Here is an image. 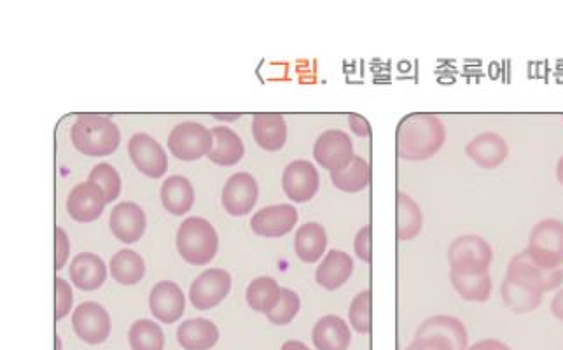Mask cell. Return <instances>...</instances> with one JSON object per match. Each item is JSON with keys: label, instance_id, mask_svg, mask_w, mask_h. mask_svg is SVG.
I'll return each mask as SVG.
<instances>
[{"label": "cell", "instance_id": "obj_1", "mask_svg": "<svg viewBox=\"0 0 563 350\" xmlns=\"http://www.w3.org/2000/svg\"><path fill=\"white\" fill-rule=\"evenodd\" d=\"M445 142V123L434 112H411L397 125L396 153L403 160H429Z\"/></svg>", "mask_w": 563, "mask_h": 350}, {"label": "cell", "instance_id": "obj_2", "mask_svg": "<svg viewBox=\"0 0 563 350\" xmlns=\"http://www.w3.org/2000/svg\"><path fill=\"white\" fill-rule=\"evenodd\" d=\"M70 139L77 151L98 158L112 154L118 149L121 132L109 116L79 114L70 128Z\"/></svg>", "mask_w": 563, "mask_h": 350}, {"label": "cell", "instance_id": "obj_3", "mask_svg": "<svg viewBox=\"0 0 563 350\" xmlns=\"http://www.w3.org/2000/svg\"><path fill=\"white\" fill-rule=\"evenodd\" d=\"M177 251L191 265H207L216 258L219 249L214 224L205 217L191 216L182 221L177 230Z\"/></svg>", "mask_w": 563, "mask_h": 350}, {"label": "cell", "instance_id": "obj_4", "mask_svg": "<svg viewBox=\"0 0 563 350\" xmlns=\"http://www.w3.org/2000/svg\"><path fill=\"white\" fill-rule=\"evenodd\" d=\"M530 258L546 270H557L563 265V221L544 217L530 230L527 244Z\"/></svg>", "mask_w": 563, "mask_h": 350}, {"label": "cell", "instance_id": "obj_5", "mask_svg": "<svg viewBox=\"0 0 563 350\" xmlns=\"http://www.w3.org/2000/svg\"><path fill=\"white\" fill-rule=\"evenodd\" d=\"M494 249L480 235H460L455 238L448 249L450 272L485 273L492 265Z\"/></svg>", "mask_w": 563, "mask_h": 350}, {"label": "cell", "instance_id": "obj_6", "mask_svg": "<svg viewBox=\"0 0 563 350\" xmlns=\"http://www.w3.org/2000/svg\"><path fill=\"white\" fill-rule=\"evenodd\" d=\"M168 147L179 160H200L212 151V130L196 121H182L168 135Z\"/></svg>", "mask_w": 563, "mask_h": 350}, {"label": "cell", "instance_id": "obj_7", "mask_svg": "<svg viewBox=\"0 0 563 350\" xmlns=\"http://www.w3.org/2000/svg\"><path fill=\"white\" fill-rule=\"evenodd\" d=\"M506 277L515 282H520L523 286L532 287L536 291L546 293L562 286L563 268L557 270H546L543 266L537 265L534 259L530 258L529 251L518 252L508 263Z\"/></svg>", "mask_w": 563, "mask_h": 350}, {"label": "cell", "instance_id": "obj_8", "mask_svg": "<svg viewBox=\"0 0 563 350\" xmlns=\"http://www.w3.org/2000/svg\"><path fill=\"white\" fill-rule=\"evenodd\" d=\"M354 156V142L348 133L336 128L320 133L313 146V158L329 172L347 167Z\"/></svg>", "mask_w": 563, "mask_h": 350}, {"label": "cell", "instance_id": "obj_9", "mask_svg": "<svg viewBox=\"0 0 563 350\" xmlns=\"http://www.w3.org/2000/svg\"><path fill=\"white\" fill-rule=\"evenodd\" d=\"M72 328L83 342L100 345L111 335V315L97 301H84L74 310Z\"/></svg>", "mask_w": 563, "mask_h": 350}, {"label": "cell", "instance_id": "obj_10", "mask_svg": "<svg viewBox=\"0 0 563 350\" xmlns=\"http://www.w3.org/2000/svg\"><path fill=\"white\" fill-rule=\"evenodd\" d=\"M230 291V273L223 268H209L193 280L189 287V300L198 310H209L219 305Z\"/></svg>", "mask_w": 563, "mask_h": 350}, {"label": "cell", "instance_id": "obj_11", "mask_svg": "<svg viewBox=\"0 0 563 350\" xmlns=\"http://www.w3.org/2000/svg\"><path fill=\"white\" fill-rule=\"evenodd\" d=\"M128 154L132 158L133 165L139 168L147 177L158 179L167 172L168 158L165 149L160 142L151 137L149 133H133L128 140Z\"/></svg>", "mask_w": 563, "mask_h": 350}, {"label": "cell", "instance_id": "obj_12", "mask_svg": "<svg viewBox=\"0 0 563 350\" xmlns=\"http://www.w3.org/2000/svg\"><path fill=\"white\" fill-rule=\"evenodd\" d=\"M320 186L319 170L312 161L294 160L284 168L282 188L292 202H308L317 195Z\"/></svg>", "mask_w": 563, "mask_h": 350}, {"label": "cell", "instance_id": "obj_13", "mask_svg": "<svg viewBox=\"0 0 563 350\" xmlns=\"http://www.w3.org/2000/svg\"><path fill=\"white\" fill-rule=\"evenodd\" d=\"M259 186L254 175L249 172H237L231 175L223 188V207L231 216L249 214L258 202Z\"/></svg>", "mask_w": 563, "mask_h": 350}, {"label": "cell", "instance_id": "obj_14", "mask_svg": "<svg viewBox=\"0 0 563 350\" xmlns=\"http://www.w3.org/2000/svg\"><path fill=\"white\" fill-rule=\"evenodd\" d=\"M298 223V210L289 203L268 205L258 210L251 219V228L256 235L279 238L287 235Z\"/></svg>", "mask_w": 563, "mask_h": 350}, {"label": "cell", "instance_id": "obj_15", "mask_svg": "<svg viewBox=\"0 0 563 350\" xmlns=\"http://www.w3.org/2000/svg\"><path fill=\"white\" fill-rule=\"evenodd\" d=\"M104 191L95 182H79L72 188L67 198V210L70 217L79 223H91L104 212Z\"/></svg>", "mask_w": 563, "mask_h": 350}, {"label": "cell", "instance_id": "obj_16", "mask_svg": "<svg viewBox=\"0 0 563 350\" xmlns=\"http://www.w3.org/2000/svg\"><path fill=\"white\" fill-rule=\"evenodd\" d=\"M151 314L160 322L172 324L181 319L186 310V296L181 286L172 280H161L151 289L149 294Z\"/></svg>", "mask_w": 563, "mask_h": 350}, {"label": "cell", "instance_id": "obj_17", "mask_svg": "<svg viewBox=\"0 0 563 350\" xmlns=\"http://www.w3.org/2000/svg\"><path fill=\"white\" fill-rule=\"evenodd\" d=\"M111 230L125 244H133L146 231V212L135 202H119L111 212Z\"/></svg>", "mask_w": 563, "mask_h": 350}, {"label": "cell", "instance_id": "obj_18", "mask_svg": "<svg viewBox=\"0 0 563 350\" xmlns=\"http://www.w3.org/2000/svg\"><path fill=\"white\" fill-rule=\"evenodd\" d=\"M466 154L481 168H497L506 161L509 146L497 132L478 133L466 146Z\"/></svg>", "mask_w": 563, "mask_h": 350}, {"label": "cell", "instance_id": "obj_19", "mask_svg": "<svg viewBox=\"0 0 563 350\" xmlns=\"http://www.w3.org/2000/svg\"><path fill=\"white\" fill-rule=\"evenodd\" d=\"M352 272H354L352 256L340 249H331L327 252L326 258L322 259V263L317 266L315 280L327 291H336L350 279Z\"/></svg>", "mask_w": 563, "mask_h": 350}, {"label": "cell", "instance_id": "obj_20", "mask_svg": "<svg viewBox=\"0 0 563 350\" xmlns=\"http://www.w3.org/2000/svg\"><path fill=\"white\" fill-rule=\"evenodd\" d=\"M312 340L317 350H347L352 331L338 315H324L313 326Z\"/></svg>", "mask_w": 563, "mask_h": 350}, {"label": "cell", "instance_id": "obj_21", "mask_svg": "<svg viewBox=\"0 0 563 350\" xmlns=\"http://www.w3.org/2000/svg\"><path fill=\"white\" fill-rule=\"evenodd\" d=\"M415 336H441L452 343L455 350L469 349L466 324L453 315H432L417 328Z\"/></svg>", "mask_w": 563, "mask_h": 350}, {"label": "cell", "instance_id": "obj_22", "mask_svg": "<svg viewBox=\"0 0 563 350\" xmlns=\"http://www.w3.org/2000/svg\"><path fill=\"white\" fill-rule=\"evenodd\" d=\"M252 135L266 151H280L287 142V123L280 112H258L252 118Z\"/></svg>", "mask_w": 563, "mask_h": 350}, {"label": "cell", "instance_id": "obj_23", "mask_svg": "<svg viewBox=\"0 0 563 350\" xmlns=\"http://www.w3.org/2000/svg\"><path fill=\"white\" fill-rule=\"evenodd\" d=\"M70 279L74 286L83 291H95L104 286L107 279V266L104 259L95 252H81L77 254L70 265Z\"/></svg>", "mask_w": 563, "mask_h": 350}, {"label": "cell", "instance_id": "obj_24", "mask_svg": "<svg viewBox=\"0 0 563 350\" xmlns=\"http://www.w3.org/2000/svg\"><path fill=\"white\" fill-rule=\"evenodd\" d=\"M177 342L186 350H210L219 342V328L205 317L188 319L177 328Z\"/></svg>", "mask_w": 563, "mask_h": 350}, {"label": "cell", "instance_id": "obj_25", "mask_svg": "<svg viewBox=\"0 0 563 350\" xmlns=\"http://www.w3.org/2000/svg\"><path fill=\"white\" fill-rule=\"evenodd\" d=\"M244 140L230 126H214L212 128V151L209 158L216 165L231 167L244 158Z\"/></svg>", "mask_w": 563, "mask_h": 350}, {"label": "cell", "instance_id": "obj_26", "mask_svg": "<svg viewBox=\"0 0 563 350\" xmlns=\"http://www.w3.org/2000/svg\"><path fill=\"white\" fill-rule=\"evenodd\" d=\"M160 196L163 207L174 216H184L195 203V189L184 175L167 177L161 184Z\"/></svg>", "mask_w": 563, "mask_h": 350}, {"label": "cell", "instance_id": "obj_27", "mask_svg": "<svg viewBox=\"0 0 563 350\" xmlns=\"http://www.w3.org/2000/svg\"><path fill=\"white\" fill-rule=\"evenodd\" d=\"M294 249L298 258L305 263L319 261L327 249L326 228L317 221L301 224L294 237Z\"/></svg>", "mask_w": 563, "mask_h": 350}, {"label": "cell", "instance_id": "obj_28", "mask_svg": "<svg viewBox=\"0 0 563 350\" xmlns=\"http://www.w3.org/2000/svg\"><path fill=\"white\" fill-rule=\"evenodd\" d=\"M424 226V214L418 203L406 195L404 191H397L396 195V237L397 240H413Z\"/></svg>", "mask_w": 563, "mask_h": 350}, {"label": "cell", "instance_id": "obj_29", "mask_svg": "<svg viewBox=\"0 0 563 350\" xmlns=\"http://www.w3.org/2000/svg\"><path fill=\"white\" fill-rule=\"evenodd\" d=\"M543 294L532 287L523 286L520 282L504 277L501 286L502 301L515 314H530L543 303Z\"/></svg>", "mask_w": 563, "mask_h": 350}, {"label": "cell", "instance_id": "obj_30", "mask_svg": "<svg viewBox=\"0 0 563 350\" xmlns=\"http://www.w3.org/2000/svg\"><path fill=\"white\" fill-rule=\"evenodd\" d=\"M280 296H282V287L277 280L268 275L252 280L245 291L249 307L261 314H270L273 308L279 305Z\"/></svg>", "mask_w": 563, "mask_h": 350}, {"label": "cell", "instance_id": "obj_31", "mask_svg": "<svg viewBox=\"0 0 563 350\" xmlns=\"http://www.w3.org/2000/svg\"><path fill=\"white\" fill-rule=\"evenodd\" d=\"M450 282L460 298L466 301L483 303L492 294V277L490 273H457L450 272Z\"/></svg>", "mask_w": 563, "mask_h": 350}, {"label": "cell", "instance_id": "obj_32", "mask_svg": "<svg viewBox=\"0 0 563 350\" xmlns=\"http://www.w3.org/2000/svg\"><path fill=\"white\" fill-rule=\"evenodd\" d=\"M331 181L345 193H357L368 188L371 182V167L362 156L355 154L354 160L350 161L347 167L331 172Z\"/></svg>", "mask_w": 563, "mask_h": 350}, {"label": "cell", "instance_id": "obj_33", "mask_svg": "<svg viewBox=\"0 0 563 350\" xmlns=\"http://www.w3.org/2000/svg\"><path fill=\"white\" fill-rule=\"evenodd\" d=\"M111 273L114 280L125 286L139 284L144 273H146V263L139 252L132 249H121L111 258Z\"/></svg>", "mask_w": 563, "mask_h": 350}, {"label": "cell", "instance_id": "obj_34", "mask_svg": "<svg viewBox=\"0 0 563 350\" xmlns=\"http://www.w3.org/2000/svg\"><path fill=\"white\" fill-rule=\"evenodd\" d=\"M128 342L132 350H163L165 335L158 322L139 319L128 331Z\"/></svg>", "mask_w": 563, "mask_h": 350}, {"label": "cell", "instance_id": "obj_35", "mask_svg": "<svg viewBox=\"0 0 563 350\" xmlns=\"http://www.w3.org/2000/svg\"><path fill=\"white\" fill-rule=\"evenodd\" d=\"M88 181L98 184L102 191H104L105 200L107 203L114 202L121 193V177L116 168L112 167L111 163H97L95 167L91 168L90 177Z\"/></svg>", "mask_w": 563, "mask_h": 350}, {"label": "cell", "instance_id": "obj_36", "mask_svg": "<svg viewBox=\"0 0 563 350\" xmlns=\"http://www.w3.org/2000/svg\"><path fill=\"white\" fill-rule=\"evenodd\" d=\"M348 319L357 333H361V335L371 333V291L369 289H364L352 300L350 308H348Z\"/></svg>", "mask_w": 563, "mask_h": 350}, {"label": "cell", "instance_id": "obj_37", "mask_svg": "<svg viewBox=\"0 0 563 350\" xmlns=\"http://www.w3.org/2000/svg\"><path fill=\"white\" fill-rule=\"evenodd\" d=\"M299 308H301L299 294L289 289V287H282L279 305L273 308L270 314H266V319L275 324V326H285V324L292 322V319L298 315Z\"/></svg>", "mask_w": 563, "mask_h": 350}, {"label": "cell", "instance_id": "obj_38", "mask_svg": "<svg viewBox=\"0 0 563 350\" xmlns=\"http://www.w3.org/2000/svg\"><path fill=\"white\" fill-rule=\"evenodd\" d=\"M55 298V321L60 322L63 317L69 315L72 310V301H74L72 287L62 277H55Z\"/></svg>", "mask_w": 563, "mask_h": 350}, {"label": "cell", "instance_id": "obj_39", "mask_svg": "<svg viewBox=\"0 0 563 350\" xmlns=\"http://www.w3.org/2000/svg\"><path fill=\"white\" fill-rule=\"evenodd\" d=\"M70 254V242L67 231L63 230L62 226L55 228V270L60 272Z\"/></svg>", "mask_w": 563, "mask_h": 350}, {"label": "cell", "instance_id": "obj_40", "mask_svg": "<svg viewBox=\"0 0 563 350\" xmlns=\"http://www.w3.org/2000/svg\"><path fill=\"white\" fill-rule=\"evenodd\" d=\"M404 350H455V347L441 336H415Z\"/></svg>", "mask_w": 563, "mask_h": 350}, {"label": "cell", "instance_id": "obj_41", "mask_svg": "<svg viewBox=\"0 0 563 350\" xmlns=\"http://www.w3.org/2000/svg\"><path fill=\"white\" fill-rule=\"evenodd\" d=\"M354 249L355 254L362 261L371 263V226L369 224H364L361 230L357 231V235L354 238Z\"/></svg>", "mask_w": 563, "mask_h": 350}, {"label": "cell", "instance_id": "obj_42", "mask_svg": "<svg viewBox=\"0 0 563 350\" xmlns=\"http://www.w3.org/2000/svg\"><path fill=\"white\" fill-rule=\"evenodd\" d=\"M348 125L352 128V132L359 137H369L371 135V125H369L368 119L357 114V112H350L348 114Z\"/></svg>", "mask_w": 563, "mask_h": 350}, {"label": "cell", "instance_id": "obj_43", "mask_svg": "<svg viewBox=\"0 0 563 350\" xmlns=\"http://www.w3.org/2000/svg\"><path fill=\"white\" fill-rule=\"evenodd\" d=\"M467 350H513L508 343L501 342L497 338H485L480 342L473 343Z\"/></svg>", "mask_w": 563, "mask_h": 350}, {"label": "cell", "instance_id": "obj_44", "mask_svg": "<svg viewBox=\"0 0 563 350\" xmlns=\"http://www.w3.org/2000/svg\"><path fill=\"white\" fill-rule=\"evenodd\" d=\"M551 314L555 315L558 321L563 322V289H560L551 300Z\"/></svg>", "mask_w": 563, "mask_h": 350}, {"label": "cell", "instance_id": "obj_45", "mask_svg": "<svg viewBox=\"0 0 563 350\" xmlns=\"http://www.w3.org/2000/svg\"><path fill=\"white\" fill-rule=\"evenodd\" d=\"M280 350H310L308 349V345L303 342H299V340H289V342H285Z\"/></svg>", "mask_w": 563, "mask_h": 350}, {"label": "cell", "instance_id": "obj_46", "mask_svg": "<svg viewBox=\"0 0 563 350\" xmlns=\"http://www.w3.org/2000/svg\"><path fill=\"white\" fill-rule=\"evenodd\" d=\"M557 179L563 186V154L560 156V160L557 163Z\"/></svg>", "mask_w": 563, "mask_h": 350}, {"label": "cell", "instance_id": "obj_47", "mask_svg": "<svg viewBox=\"0 0 563 350\" xmlns=\"http://www.w3.org/2000/svg\"><path fill=\"white\" fill-rule=\"evenodd\" d=\"M55 350H62V342H60V338L56 336V349Z\"/></svg>", "mask_w": 563, "mask_h": 350}, {"label": "cell", "instance_id": "obj_48", "mask_svg": "<svg viewBox=\"0 0 563 350\" xmlns=\"http://www.w3.org/2000/svg\"><path fill=\"white\" fill-rule=\"evenodd\" d=\"M562 119H563V116H562Z\"/></svg>", "mask_w": 563, "mask_h": 350}]
</instances>
